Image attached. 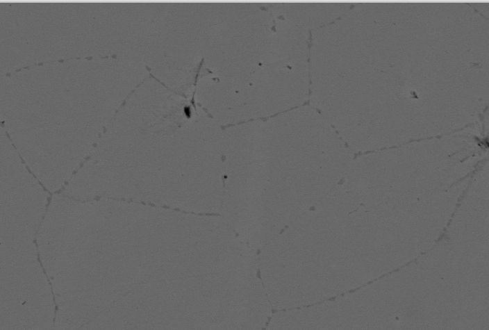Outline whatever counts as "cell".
<instances>
[{
	"label": "cell",
	"instance_id": "obj_4",
	"mask_svg": "<svg viewBox=\"0 0 489 330\" xmlns=\"http://www.w3.org/2000/svg\"><path fill=\"white\" fill-rule=\"evenodd\" d=\"M120 9L103 3H1L0 54L15 72L38 64L112 57L127 28Z\"/></svg>",
	"mask_w": 489,
	"mask_h": 330
},
{
	"label": "cell",
	"instance_id": "obj_6",
	"mask_svg": "<svg viewBox=\"0 0 489 330\" xmlns=\"http://www.w3.org/2000/svg\"><path fill=\"white\" fill-rule=\"evenodd\" d=\"M339 10L329 3H279L272 5L268 11L274 18L312 32L327 26Z\"/></svg>",
	"mask_w": 489,
	"mask_h": 330
},
{
	"label": "cell",
	"instance_id": "obj_2",
	"mask_svg": "<svg viewBox=\"0 0 489 330\" xmlns=\"http://www.w3.org/2000/svg\"><path fill=\"white\" fill-rule=\"evenodd\" d=\"M113 57L45 63L1 76L2 126L49 189L89 157L140 77Z\"/></svg>",
	"mask_w": 489,
	"mask_h": 330
},
{
	"label": "cell",
	"instance_id": "obj_5",
	"mask_svg": "<svg viewBox=\"0 0 489 330\" xmlns=\"http://www.w3.org/2000/svg\"><path fill=\"white\" fill-rule=\"evenodd\" d=\"M310 42L308 31L274 18L262 65L285 67L309 74Z\"/></svg>",
	"mask_w": 489,
	"mask_h": 330
},
{
	"label": "cell",
	"instance_id": "obj_1",
	"mask_svg": "<svg viewBox=\"0 0 489 330\" xmlns=\"http://www.w3.org/2000/svg\"><path fill=\"white\" fill-rule=\"evenodd\" d=\"M338 154L329 124L310 105L229 129L219 215L260 249L326 196Z\"/></svg>",
	"mask_w": 489,
	"mask_h": 330
},
{
	"label": "cell",
	"instance_id": "obj_3",
	"mask_svg": "<svg viewBox=\"0 0 489 330\" xmlns=\"http://www.w3.org/2000/svg\"><path fill=\"white\" fill-rule=\"evenodd\" d=\"M160 93L150 88L133 93L110 121L81 172L101 196L201 212L221 191L222 158L172 154Z\"/></svg>",
	"mask_w": 489,
	"mask_h": 330
}]
</instances>
